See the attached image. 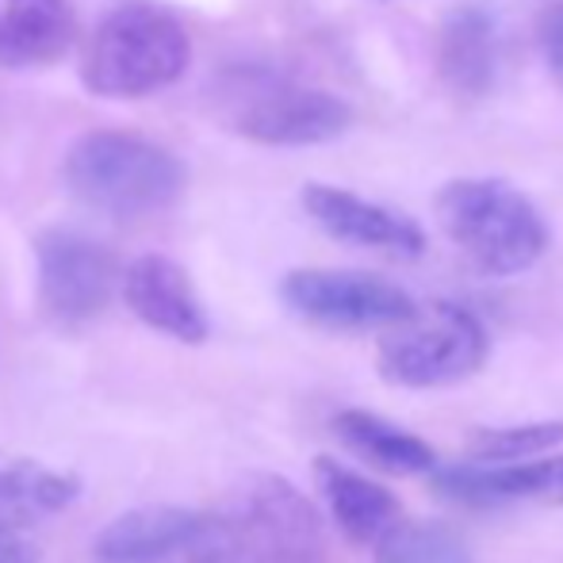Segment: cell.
<instances>
[{"label":"cell","mask_w":563,"mask_h":563,"mask_svg":"<svg viewBox=\"0 0 563 563\" xmlns=\"http://www.w3.org/2000/svg\"><path fill=\"white\" fill-rule=\"evenodd\" d=\"M203 104L223 131L261 146H319L353 123L341 97L265 62L223 66L203 89Z\"/></svg>","instance_id":"obj_1"},{"label":"cell","mask_w":563,"mask_h":563,"mask_svg":"<svg viewBox=\"0 0 563 563\" xmlns=\"http://www.w3.org/2000/svg\"><path fill=\"white\" fill-rule=\"evenodd\" d=\"M62 177L74 200L108 219L162 216L185 192L177 154L126 131H89L66 150Z\"/></svg>","instance_id":"obj_2"},{"label":"cell","mask_w":563,"mask_h":563,"mask_svg":"<svg viewBox=\"0 0 563 563\" xmlns=\"http://www.w3.org/2000/svg\"><path fill=\"white\" fill-rule=\"evenodd\" d=\"M192 58L188 31L157 4H119L89 35L81 54V85L92 97L142 100L177 85Z\"/></svg>","instance_id":"obj_3"},{"label":"cell","mask_w":563,"mask_h":563,"mask_svg":"<svg viewBox=\"0 0 563 563\" xmlns=\"http://www.w3.org/2000/svg\"><path fill=\"white\" fill-rule=\"evenodd\" d=\"M438 219L449 242L483 276H518L549 250L544 216L506 180H449L438 192Z\"/></svg>","instance_id":"obj_4"},{"label":"cell","mask_w":563,"mask_h":563,"mask_svg":"<svg viewBox=\"0 0 563 563\" xmlns=\"http://www.w3.org/2000/svg\"><path fill=\"white\" fill-rule=\"evenodd\" d=\"M219 518L227 521L238 563H330L319 510L284 475H250Z\"/></svg>","instance_id":"obj_5"},{"label":"cell","mask_w":563,"mask_h":563,"mask_svg":"<svg viewBox=\"0 0 563 563\" xmlns=\"http://www.w3.org/2000/svg\"><path fill=\"white\" fill-rule=\"evenodd\" d=\"M490 338L472 311L456 303L415 307L379 341V376L399 387H445L483 368Z\"/></svg>","instance_id":"obj_6"},{"label":"cell","mask_w":563,"mask_h":563,"mask_svg":"<svg viewBox=\"0 0 563 563\" xmlns=\"http://www.w3.org/2000/svg\"><path fill=\"white\" fill-rule=\"evenodd\" d=\"M38 261V303L58 327L92 322L119 288V261L112 250L77 230H43L35 238Z\"/></svg>","instance_id":"obj_7"},{"label":"cell","mask_w":563,"mask_h":563,"mask_svg":"<svg viewBox=\"0 0 563 563\" xmlns=\"http://www.w3.org/2000/svg\"><path fill=\"white\" fill-rule=\"evenodd\" d=\"M280 296L299 319L330 330L395 327L418 307L399 284L349 268H296L284 276Z\"/></svg>","instance_id":"obj_8"},{"label":"cell","mask_w":563,"mask_h":563,"mask_svg":"<svg viewBox=\"0 0 563 563\" xmlns=\"http://www.w3.org/2000/svg\"><path fill=\"white\" fill-rule=\"evenodd\" d=\"M211 514L180 506H142L100 529L92 544L97 563H203Z\"/></svg>","instance_id":"obj_9"},{"label":"cell","mask_w":563,"mask_h":563,"mask_svg":"<svg viewBox=\"0 0 563 563\" xmlns=\"http://www.w3.org/2000/svg\"><path fill=\"white\" fill-rule=\"evenodd\" d=\"M303 208L330 238L364 250L391 253V257H422L426 253V230L387 203L364 200L334 185H307Z\"/></svg>","instance_id":"obj_10"},{"label":"cell","mask_w":563,"mask_h":563,"mask_svg":"<svg viewBox=\"0 0 563 563\" xmlns=\"http://www.w3.org/2000/svg\"><path fill=\"white\" fill-rule=\"evenodd\" d=\"M119 288H123L126 307L157 334L177 338L185 345H200L208 338V314L196 299L188 273L173 257L146 253L131 261L126 273H119Z\"/></svg>","instance_id":"obj_11"},{"label":"cell","mask_w":563,"mask_h":563,"mask_svg":"<svg viewBox=\"0 0 563 563\" xmlns=\"http://www.w3.org/2000/svg\"><path fill=\"white\" fill-rule=\"evenodd\" d=\"M433 490L456 506L472 510H498L514 503L563 506V456L533 460V464H506V467H449L438 472Z\"/></svg>","instance_id":"obj_12"},{"label":"cell","mask_w":563,"mask_h":563,"mask_svg":"<svg viewBox=\"0 0 563 563\" xmlns=\"http://www.w3.org/2000/svg\"><path fill=\"white\" fill-rule=\"evenodd\" d=\"M438 74L456 97H487L498 81V23L487 8L460 4L441 20Z\"/></svg>","instance_id":"obj_13"},{"label":"cell","mask_w":563,"mask_h":563,"mask_svg":"<svg viewBox=\"0 0 563 563\" xmlns=\"http://www.w3.org/2000/svg\"><path fill=\"white\" fill-rule=\"evenodd\" d=\"M74 35V0H0V69L51 66Z\"/></svg>","instance_id":"obj_14"},{"label":"cell","mask_w":563,"mask_h":563,"mask_svg":"<svg viewBox=\"0 0 563 563\" xmlns=\"http://www.w3.org/2000/svg\"><path fill=\"white\" fill-rule=\"evenodd\" d=\"M314 475H319L322 498H327L330 514H334L338 529L353 544H372L399 521V498L379 483L364 479V475L341 467L338 460L319 456L314 460Z\"/></svg>","instance_id":"obj_15"},{"label":"cell","mask_w":563,"mask_h":563,"mask_svg":"<svg viewBox=\"0 0 563 563\" xmlns=\"http://www.w3.org/2000/svg\"><path fill=\"white\" fill-rule=\"evenodd\" d=\"M81 495L74 472L35 464V460H0V529L31 526L66 510Z\"/></svg>","instance_id":"obj_16"},{"label":"cell","mask_w":563,"mask_h":563,"mask_svg":"<svg viewBox=\"0 0 563 563\" xmlns=\"http://www.w3.org/2000/svg\"><path fill=\"white\" fill-rule=\"evenodd\" d=\"M334 433L356 456H364L368 464L395 475H426L438 464L433 449L422 438L399 430V426L372 415V410H341L334 418Z\"/></svg>","instance_id":"obj_17"},{"label":"cell","mask_w":563,"mask_h":563,"mask_svg":"<svg viewBox=\"0 0 563 563\" xmlns=\"http://www.w3.org/2000/svg\"><path fill=\"white\" fill-rule=\"evenodd\" d=\"M376 563H475L456 529L441 521H395L376 541Z\"/></svg>","instance_id":"obj_18"},{"label":"cell","mask_w":563,"mask_h":563,"mask_svg":"<svg viewBox=\"0 0 563 563\" xmlns=\"http://www.w3.org/2000/svg\"><path fill=\"white\" fill-rule=\"evenodd\" d=\"M563 445V422H533L514 430H479L472 433V456L487 464H510V460L533 456V452Z\"/></svg>","instance_id":"obj_19"},{"label":"cell","mask_w":563,"mask_h":563,"mask_svg":"<svg viewBox=\"0 0 563 563\" xmlns=\"http://www.w3.org/2000/svg\"><path fill=\"white\" fill-rule=\"evenodd\" d=\"M541 54L549 74L556 77V85L563 89V4H556L541 20Z\"/></svg>","instance_id":"obj_20"},{"label":"cell","mask_w":563,"mask_h":563,"mask_svg":"<svg viewBox=\"0 0 563 563\" xmlns=\"http://www.w3.org/2000/svg\"><path fill=\"white\" fill-rule=\"evenodd\" d=\"M0 563H38L35 549L12 537V529H0Z\"/></svg>","instance_id":"obj_21"}]
</instances>
